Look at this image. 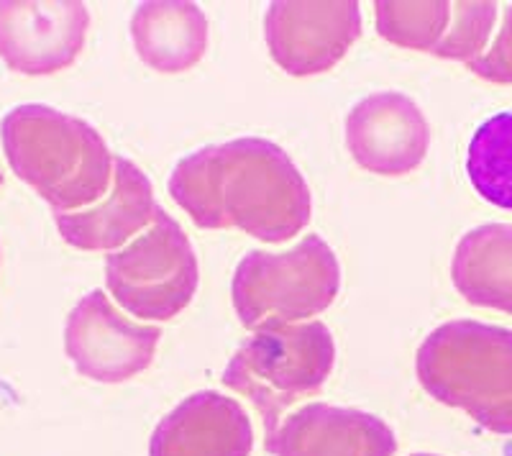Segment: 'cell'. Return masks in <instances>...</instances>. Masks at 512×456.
Here are the masks:
<instances>
[{
	"mask_svg": "<svg viewBox=\"0 0 512 456\" xmlns=\"http://www.w3.org/2000/svg\"><path fill=\"white\" fill-rule=\"evenodd\" d=\"M169 195L200 228H239L264 244H285L310 223L313 198L290 154L269 139L203 147L177 162Z\"/></svg>",
	"mask_w": 512,
	"mask_h": 456,
	"instance_id": "obj_1",
	"label": "cell"
},
{
	"mask_svg": "<svg viewBox=\"0 0 512 456\" xmlns=\"http://www.w3.org/2000/svg\"><path fill=\"white\" fill-rule=\"evenodd\" d=\"M466 175L487 203L512 211V111L487 118L474 131Z\"/></svg>",
	"mask_w": 512,
	"mask_h": 456,
	"instance_id": "obj_16",
	"label": "cell"
},
{
	"mask_svg": "<svg viewBox=\"0 0 512 456\" xmlns=\"http://www.w3.org/2000/svg\"><path fill=\"white\" fill-rule=\"evenodd\" d=\"M423 390L461 408L492 433H512V331L479 321H448L425 336L415 357Z\"/></svg>",
	"mask_w": 512,
	"mask_h": 456,
	"instance_id": "obj_3",
	"label": "cell"
},
{
	"mask_svg": "<svg viewBox=\"0 0 512 456\" xmlns=\"http://www.w3.org/2000/svg\"><path fill=\"white\" fill-rule=\"evenodd\" d=\"M413 456H436V454H413Z\"/></svg>",
	"mask_w": 512,
	"mask_h": 456,
	"instance_id": "obj_21",
	"label": "cell"
},
{
	"mask_svg": "<svg viewBox=\"0 0 512 456\" xmlns=\"http://www.w3.org/2000/svg\"><path fill=\"white\" fill-rule=\"evenodd\" d=\"M264 449L274 456H395L397 439L372 413L308 403L280 423Z\"/></svg>",
	"mask_w": 512,
	"mask_h": 456,
	"instance_id": "obj_11",
	"label": "cell"
},
{
	"mask_svg": "<svg viewBox=\"0 0 512 456\" xmlns=\"http://www.w3.org/2000/svg\"><path fill=\"white\" fill-rule=\"evenodd\" d=\"M451 280L466 303L512 316V226L484 223L461 236Z\"/></svg>",
	"mask_w": 512,
	"mask_h": 456,
	"instance_id": "obj_15",
	"label": "cell"
},
{
	"mask_svg": "<svg viewBox=\"0 0 512 456\" xmlns=\"http://www.w3.org/2000/svg\"><path fill=\"white\" fill-rule=\"evenodd\" d=\"M198 257L180 223L157 208L152 226L105 259L113 300L144 321H172L198 293Z\"/></svg>",
	"mask_w": 512,
	"mask_h": 456,
	"instance_id": "obj_6",
	"label": "cell"
},
{
	"mask_svg": "<svg viewBox=\"0 0 512 456\" xmlns=\"http://www.w3.org/2000/svg\"><path fill=\"white\" fill-rule=\"evenodd\" d=\"M3 152L11 170L54 213L85 211L113 185V154L95 126L57 108L26 103L3 118Z\"/></svg>",
	"mask_w": 512,
	"mask_h": 456,
	"instance_id": "obj_2",
	"label": "cell"
},
{
	"mask_svg": "<svg viewBox=\"0 0 512 456\" xmlns=\"http://www.w3.org/2000/svg\"><path fill=\"white\" fill-rule=\"evenodd\" d=\"M341 290V264L326 239L308 234L290 252H249L236 267L231 298L249 331L318 316Z\"/></svg>",
	"mask_w": 512,
	"mask_h": 456,
	"instance_id": "obj_5",
	"label": "cell"
},
{
	"mask_svg": "<svg viewBox=\"0 0 512 456\" xmlns=\"http://www.w3.org/2000/svg\"><path fill=\"white\" fill-rule=\"evenodd\" d=\"M157 208L149 177L126 157H116L108 195L85 211L54 213V223L59 236L75 249L118 252L128 244V239L152 226Z\"/></svg>",
	"mask_w": 512,
	"mask_h": 456,
	"instance_id": "obj_12",
	"label": "cell"
},
{
	"mask_svg": "<svg viewBox=\"0 0 512 456\" xmlns=\"http://www.w3.org/2000/svg\"><path fill=\"white\" fill-rule=\"evenodd\" d=\"M346 147L361 170L400 177L423 164L431 147V126L413 98L384 90L351 108Z\"/></svg>",
	"mask_w": 512,
	"mask_h": 456,
	"instance_id": "obj_10",
	"label": "cell"
},
{
	"mask_svg": "<svg viewBox=\"0 0 512 456\" xmlns=\"http://www.w3.org/2000/svg\"><path fill=\"white\" fill-rule=\"evenodd\" d=\"M264 36H267L269 54L287 75H320L333 70L359 41V3L356 0H331V3L280 0L267 8Z\"/></svg>",
	"mask_w": 512,
	"mask_h": 456,
	"instance_id": "obj_8",
	"label": "cell"
},
{
	"mask_svg": "<svg viewBox=\"0 0 512 456\" xmlns=\"http://www.w3.org/2000/svg\"><path fill=\"white\" fill-rule=\"evenodd\" d=\"M0 188H3V172H0Z\"/></svg>",
	"mask_w": 512,
	"mask_h": 456,
	"instance_id": "obj_20",
	"label": "cell"
},
{
	"mask_svg": "<svg viewBox=\"0 0 512 456\" xmlns=\"http://www.w3.org/2000/svg\"><path fill=\"white\" fill-rule=\"evenodd\" d=\"M162 328L134 323L103 290L88 293L67 316L64 351L82 377L118 385L141 375L154 362Z\"/></svg>",
	"mask_w": 512,
	"mask_h": 456,
	"instance_id": "obj_7",
	"label": "cell"
},
{
	"mask_svg": "<svg viewBox=\"0 0 512 456\" xmlns=\"http://www.w3.org/2000/svg\"><path fill=\"white\" fill-rule=\"evenodd\" d=\"M469 70L487 82L512 85V6H507L502 29L492 49L479 59H474V62H469Z\"/></svg>",
	"mask_w": 512,
	"mask_h": 456,
	"instance_id": "obj_19",
	"label": "cell"
},
{
	"mask_svg": "<svg viewBox=\"0 0 512 456\" xmlns=\"http://www.w3.org/2000/svg\"><path fill=\"white\" fill-rule=\"evenodd\" d=\"M377 31L382 39L402 49L433 54L451 29L454 8L451 3H397L379 0L374 3Z\"/></svg>",
	"mask_w": 512,
	"mask_h": 456,
	"instance_id": "obj_17",
	"label": "cell"
},
{
	"mask_svg": "<svg viewBox=\"0 0 512 456\" xmlns=\"http://www.w3.org/2000/svg\"><path fill=\"white\" fill-rule=\"evenodd\" d=\"M90 29L85 3H0V59L21 75H54L80 57Z\"/></svg>",
	"mask_w": 512,
	"mask_h": 456,
	"instance_id": "obj_9",
	"label": "cell"
},
{
	"mask_svg": "<svg viewBox=\"0 0 512 456\" xmlns=\"http://www.w3.org/2000/svg\"><path fill=\"white\" fill-rule=\"evenodd\" d=\"M131 39L144 65L164 75L195 67L208 49V18L198 3L154 0L131 16Z\"/></svg>",
	"mask_w": 512,
	"mask_h": 456,
	"instance_id": "obj_14",
	"label": "cell"
},
{
	"mask_svg": "<svg viewBox=\"0 0 512 456\" xmlns=\"http://www.w3.org/2000/svg\"><path fill=\"white\" fill-rule=\"evenodd\" d=\"M254 428L239 400L203 390L159 421L149 456H251Z\"/></svg>",
	"mask_w": 512,
	"mask_h": 456,
	"instance_id": "obj_13",
	"label": "cell"
},
{
	"mask_svg": "<svg viewBox=\"0 0 512 456\" xmlns=\"http://www.w3.org/2000/svg\"><path fill=\"white\" fill-rule=\"evenodd\" d=\"M333 364L336 344L326 323L259 328L231 357L223 385L254 403L267 441L280 428L287 408L320 392L331 377Z\"/></svg>",
	"mask_w": 512,
	"mask_h": 456,
	"instance_id": "obj_4",
	"label": "cell"
},
{
	"mask_svg": "<svg viewBox=\"0 0 512 456\" xmlns=\"http://www.w3.org/2000/svg\"><path fill=\"white\" fill-rule=\"evenodd\" d=\"M451 8V29L433 54L443 59H461L469 65L482 57V49L487 47L497 18V3H451Z\"/></svg>",
	"mask_w": 512,
	"mask_h": 456,
	"instance_id": "obj_18",
	"label": "cell"
}]
</instances>
